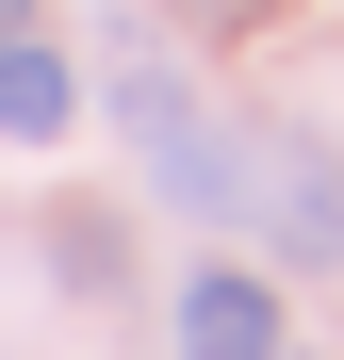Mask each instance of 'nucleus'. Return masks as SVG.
Here are the masks:
<instances>
[{"mask_svg": "<svg viewBox=\"0 0 344 360\" xmlns=\"http://www.w3.org/2000/svg\"><path fill=\"white\" fill-rule=\"evenodd\" d=\"M17 33H33V0H0V49H17Z\"/></svg>", "mask_w": 344, "mask_h": 360, "instance_id": "nucleus-6", "label": "nucleus"}, {"mask_svg": "<svg viewBox=\"0 0 344 360\" xmlns=\"http://www.w3.org/2000/svg\"><path fill=\"white\" fill-rule=\"evenodd\" d=\"M66 115H82V82H66V49H0V148H49V131H66Z\"/></svg>", "mask_w": 344, "mask_h": 360, "instance_id": "nucleus-3", "label": "nucleus"}, {"mask_svg": "<svg viewBox=\"0 0 344 360\" xmlns=\"http://www.w3.org/2000/svg\"><path fill=\"white\" fill-rule=\"evenodd\" d=\"M181 360H279V278L197 262V278H181Z\"/></svg>", "mask_w": 344, "mask_h": 360, "instance_id": "nucleus-2", "label": "nucleus"}, {"mask_svg": "<svg viewBox=\"0 0 344 360\" xmlns=\"http://www.w3.org/2000/svg\"><path fill=\"white\" fill-rule=\"evenodd\" d=\"M229 148H246V229L295 278H328L344 262V148L312 131V115H262V131H229Z\"/></svg>", "mask_w": 344, "mask_h": 360, "instance_id": "nucleus-1", "label": "nucleus"}, {"mask_svg": "<svg viewBox=\"0 0 344 360\" xmlns=\"http://www.w3.org/2000/svg\"><path fill=\"white\" fill-rule=\"evenodd\" d=\"M181 17H213V33H262V17H279V0H181Z\"/></svg>", "mask_w": 344, "mask_h": 360, "instance_id": "nucleus-5", "label": "nucleus"}, {"mask_svg": "<svg viewBox=\"0 0 344 360\" xmlns=\"http://www.w3.org/2000/svg\"><path fill=\"white\" fill-rule=\"evenodd\" d=\"M49 262H66V295H115V229H82V213H66V229H49Z\"/></svg>", "mask_w": 344, "mask_h": 360, "instance_id": "nucleus-4", "label": "nucleus"}]
</instances>
